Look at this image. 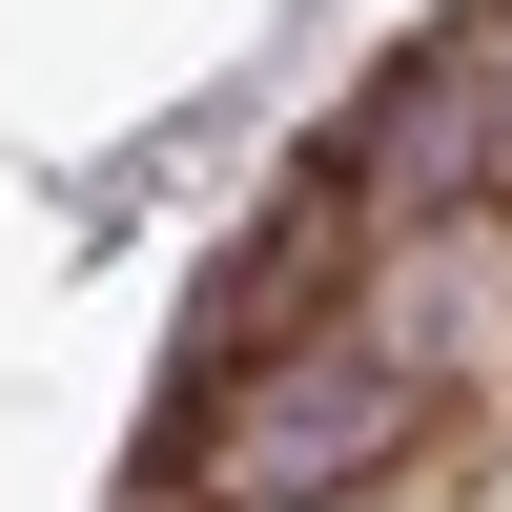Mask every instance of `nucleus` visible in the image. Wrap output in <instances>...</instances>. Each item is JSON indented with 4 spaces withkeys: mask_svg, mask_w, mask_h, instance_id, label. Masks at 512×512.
<instances>
[{
    "mask_svg": "<svg viewBox=\"0 0 512 512\" xmlns=\"http://www.w3.org/2000/svg\"><path fill=\"white\" fill-rule=\"evenodd\" d=\"M431 369L410 349H267L226 410V512H328V492H390Z\"/></svg>",
    "mask_w": 512,
    "mask_h": 512,
    "instance_id": "f257e3e1",
    "label": "nucleus"
},
{
    "mask_svg": "<svg viewBox=\"0 0 512 512\" xmlns=\"http://www.w3.org/2000/svg\"><path fill=\"white\" fill-rule=\"evenodd\" d=\"M472 82H492V164H512V0L472 21Z\"/></svg>",
    "mask_w": 512,
    "mask_h": 512,
    "instance_id": "f03ea898",
    "label": "nucleus"
},
{
    "mask_svg": "<svg viewBox=\"0 0 512 512\" xmlns=\"http://www.w3.org/2000/svg\"><path fill=\"white\" fill-rule=\"evenodd\" d=\"M328 512H410V492H328Z\"/></svg>",
    "mask_w": 512,
    "mask_h": 512,
    "instance_id": "7ed1b4c3",
    "label": "nucleus"
}]
</instances>
